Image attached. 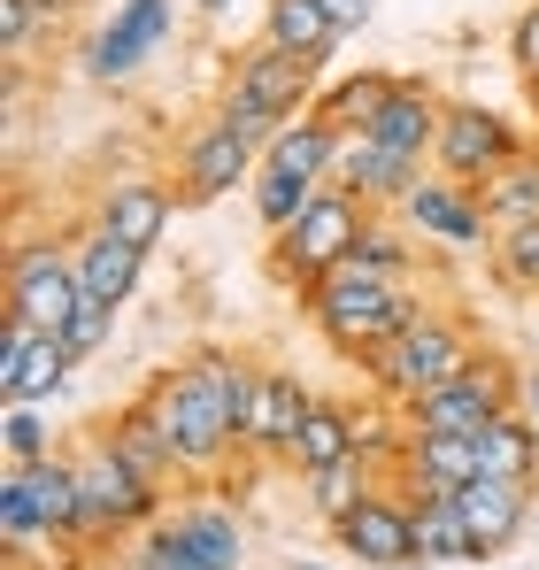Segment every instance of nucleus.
<instances>
[{"label":"nucleus","mask_w":539,"mask_h":570,"mask_svg":"<svg viewBox=\"0 0 539 570\" xmlns=\"http://www.w3.org/2000/svg\"><path fill=\"white\" fill-rule=\"evenodd\" d=\"M31 8H39V31H55V23L78 16V0H31Z\"/></svg>","instance_id":"a19ab883"},{"label":"nucleus","mask_w":539,"mask_h":570,"mask_svg":"<svg viewBox=\"0 0 539 570\" xmlns=\"http://www.w3.org/2000/svg\"><path fill=\"white\" fill-rule=\"evenodd\" d=\"M370 216H378L370 200H355V193H340V186H324L308 208H301V216H293V224H285V232H277V239H270V278L293 285V293H301V285H316L332 263H347V255L362 247Z\"/></svg>","instance_id":"39448f33"},{"label":"nucleus","mask_w":539,"mask_h":570,"mask_svg":"<svg viewBox=\"0 0 539 570\" xmlns=\"http://www.w3.org/2000/svg\"><path fill=\"white\" fill-rule=\"evenodd\" d=\"M424 170H432L424 155H401V147H378L370 131H347V139H340V163H332V186L370 200V208H401Z\"/></svg>","instance_id":"2eb2a0df"},{"label":"nucleus","mask_w":539,"mask_h":570,"mask_svg":"<svg viewBox=\"0 0 539 570\" xmlns=\"http://www.w3.org/2000/svg\"><path fill=\"white\" fill-rule=\"evenodd\" d=\"M108 332H116V301H92V293H86V301H78V316L62 324V347L86 363V355H100V347H108Z\"/></svg>","instance_id":"4c0bfd02"},{"label":"nucleus","mask_w":539,"mask_h":570,"mask_svg":"<svg viewBox=\"0 0 539 570\" xmlns=\"http://www.w3.org/2000/svg\"><path fill=\"white\" fill-rule=\"evenodd\" d=\"M370 8H378V0H324V16H332L340 31H362V23H370Z\"/></svg>","instance_id":"ea45409f"},{"label":"nucleus","mask_w":539,"mask_h":570,"mask_svg":"<svg viewBox=\"0 0 539 570\" xmlns=\"http://www.w3.org/2000/svg\"><path fill=\"white\" fill-rule=\"evenodd\" d=\"M39 409L47 401H0V455L8 463H47L55 455V424Z\"/></svg>","instance_id":"72a5a7b5"},{"label":"nucleus","mask_w":539,"mask_h":570,"mask_svg":"<svg viewBox=\"0 0 539 570\" xmlns=\"http://www.w3.org/2000/svg\"><path fill=\"white\" fill-rule=\"evenodd\" d=\"M340 124L301 108L293 124H277V139L263 147V170H285V178H308V186H332V163H340Z\"/></svg>","instance_id":"4be33fe9"},{"label":"nucleus","mask_w":539,"mask_h":570,"mask_svg":"<svg viewBox=\"0 0 539 570\" xmlns=\"http://www.w3.org/2000/svg\"><path fill=\"white\" fill-rule=\"evenodd\" d=\"M470 355H478V332H470L454 308L432 301L416 324H401V332L362 363V379H370V393H378L385 409H409V401H424L432 385H448Z\"/></svg>","instance_id":"7ed1b4c3"},{"label":"nucleus","mask_w":539,"mask_h":570,"mask_svg":"<svg viewBox=\"0 0 539 570\" xmlns=\"http://www.w3.org/2000/svg\"><path fill=\"white\" fill-rule=\"evenodd\" d=\"M255 178H263V147H255L247 131H232L224 116L193 124V139L178 147V200L185 208H208V200L255 186Z\"/></svg>","instance_id":"9d476101"},{"label":"nucleus","mask_w":539,"mask_h":570,"mask_svg":"<svg viewBox=\"0 0 539 570\" xmlns=\"http://www.w3.org/2000/svg\"><path fill=\"white\" fill-rule=\"evenodd\" d=\"M393 478H432V485H470L478 478V440L470 432H432V440H409L401 471Z\"/></svg>","instance_id":"c756f323"},{"label":"nucleus","mask_w":539,"mask_h":570,"mask_svg":"<svg viewBox=\"0 0 539 570\" xmlns=\"http://www.w3.org/2000/svg\"><path fill=\"white\" fill-rule=\"evenodd\" d=\"M178 208L185 200L163 178H147V170H116V178H100V193H92V224L116 232V239H131V247H147V255H155V239L170 232Z\"/></svg>","instance_id":"ddd939ff"},{"label":"nucleus","mask_w":539,"mask_h":570,"mask_svg":"<svg viewBox=\"0 0 539 570\" xmlns=\"http://www.w3.org/2000/svg\"><path fill=\"white\" fill-rule=\"evenodd\" d=\"M0 301H8V316H23V324H39V332H62V324L78 316V301H86L70 247H55V239H16L8 278H0Z\"/></svg>","instance_id":"6e6552de"},{"label":"nucleus","mask_w":539,"mask_h":570,"mask_svg":"<svg viewBox=\"0 0 539 570\" xmlns=\"http://www.w3.org/2000/svg\"><path fill=\"white\" fill-rule=\"evenodd\" d=\"M478 440V478H525L539 485V424L525 416V401L517 409H501L486 432H470Z\"/></svg>","instance_id":"b1692460"},{"label":"nucleus","mask_w":539,"mask_h":570,"mask_svg":"<svg viewBox=\"0 0 539 570\" xmlns=\"http://www.w3.org/2000/svg\"><path fill=\"white\" fill-rule=\"evenodd\" d=\"M347 455H362L355 448V409L308 401V416H301V432H293V448H285V471L308 478V471H324V463H347Z\"/></svg>","instance_id":"393cba45"},{"label":"nucleus","mask_w":539,"mask_h":570,"mask_svg":"<svg viewBox=\"0 0 539 570\" xmlns=\"http://www.w3.org/2000/svg\"><path fill=\"white\" fill-rule=\"evenodd\" d=\"M393 570H424V563H393Z\"/></svg>","instance_id":"c03bdc74"},{"label":"nucleus","mask_w":539,"mask_h":570,"mask_svg":"<svg viewBox=\"0 0 539 570\" xmlns=\"http://www.w3.org/2000/svg\"><path fill=\"white\" fill-rule=\"evenodd\" d=\"M139 393L155 401V416H163V432H170V448H178L185 478L232 471V455H239V424H232L224 385H216V371H208V347H193L185 363L155 371Z\"/></svg>","instance_id":"f03ea898"},{"label":"nucleus","mask_w":539,"mask_h":570,"mask_svg":"<svg viewBox=\"0 0 539 570\" xmlns=\"http://www.w3.org/2000/svg\"><path fill=\"white\" fill-rule=\"evenodd\" d=\"M70 455H78V478H86V556L92 548H116V540H139L155 517H170V493L147 485L100 432H86Z\"/></svg>","instance_id":"20e7f679"},{"label":"nucleus","mask_w":539,"mask_h":570,"mask_svg":"<svg viewBox=\"0 0 539 570\" xmlns=\"http://www.w3.org/2000/svg\"><path fill=\"white\" fill-rule=\"evenodd\" d=\"M409 509H416V563H478V540H470L454 493H440V501H409Z\"/></svg>","instance_id":"cd10ccee"},{"label":"nucleus","mask_w":539,"mask_h":570,"mask_svg":"<svg viewBox=\"0 0 539 570\" xmlns=\"http://www.w3.org/2000/svg\"><path fill=\"white\" fill-rule=\"evenodd\" d=\"M124 570H208L193 548H185V532L170 524V517H155L139 540H131V556H124Z\"/></svg>","instance_id":"e433bc0d"},{"label":"nucleus","mask_w":539,"mask_h":570,"mask_svg":"<svg viewBox=\"0 0 539 570\" xmlns=\"http://www.w3.org/2000/svg\"><path fill=\"white\" fill-rule=\"evenodd\" d=\"M70 263H78V285H86L92 301H131L139 278H147V247H131V239H116V232H100V224H78L70 232Z\"/></svg>","instance_id":"aec40b11"},{"label":"nucleus","mask_w":539,"mask_h":570,"mask_svg":"<svg viewBox=\"0 0 539 570\" xmlns=\"http://www.w3.org/2000/svg\"><path fill=\"white\" fill-rule=\"evenodd\" d=\"M440 116H448V100L432 94L424 78H401L393 100H385L362 131H370L378 147H401V155H424V163H432V147H440Z\"/></svg>","instance_id":"412c9836"},{"label":"nucleus","mask_w":539,"mask_h":570,"mask_svg":"<svg viewBox=\"0 0 539 570\" xmlns=\"http://www.w3.org/2000/svg\"><path fill=\"white\" fill-rule=\"evenodd\" d=\"M525 416L539 424V371H525Z\"/></svg>","instance_id":"79ce46f5"},{"label":"nucleus","mask_w":539,"mask_h":570,"mask_svg":"<svg viewBox=\"0 0 539 570\" xmlns=\"http://www.w3.org/2000/svg\"><path fill=\"white\" fill-rule=\"evenodd\" d=\"M393 216H401L424 247H448V255H493V239H501L493 216H486V193L462 186V178H440V170H424Z\"/></svg>","instance_id":"0eeeda50"},{"label":"nucleus","mask_w":539,"mask_h":570,"mask_svg":"<svg viewBox=\"0 0 539 570\" xmlns=\"http://www.w3.org/2000/svg\"><path fill=\"white\" fill-rule=\"evenodd\" d=\"M170 23H178V0H124V8H116V23L92 39V78H100V86L139 78V70H147V55L170 39Z\"/></svg>","instance_id":"dca6fc26"},{"label":"nucleus","mask_w":539,"mask_h":570,"mask_svg":"<svg viewBox=\"0 0 539 570\" xmlns=\"http://www.w3.org/2000/svg\"><path fill=\"white\" fill-rule=\"evenodd\" d=\"M509 62H517L525 86L539 78V0H532V8H517V23H509Z\"/></svg>","instance_id":"58836bf2"},{"label":"nucleus","mask_w":539,"mask_h":570,"mask_svg":"<svg viewBox=\"0 0 539 570\" xmlns=\"http://www.w3.org/2000/svg\"><path fill=\"white\" fill-rule=\"evenodd\" d=\"M263 39H277V47H293V55H308V62H332L340 55V23L324 16V0H270L263 16Z\"/></svg>","instance_id":"bb28decb"},{"label":"nucleus","mask_w":539,"mask_h":570,"mask_svg":"<svg viewBox=\"0 0 539 570\" xmlns=\"http://www.w3.org/2000/svg\"><path fill=\"white\" fill-rule=\"evenodd\" d=\"M0 540H8V556H23L31 540H47V517H39V493H31L23 463L0 471Z\"/></svg>","instance_id":"473e14b6"},{"label":"nucleus","mask_w":539,"mask_h":570,"mask_svg":"<svg viewBox=\"0 0 539 570\" xmlns=\"http://www.w3.org/2000/svg\"><path fill=\"white\" fill-rule=\"evenodd\" d=\"M493 285L517 301H539V224H517L493 239Z\"/></svg>","instance_id":"f704fd0d"},{"label":"nucleus","mask_w":539,"mask_h":570,"mask_svg":"<svg viewBox=\"0 0 539 570\" xmlns=\"http://www.w3.org/2000/svg\"><path fill=\"white\" fill-rule=\"evenodd\" d=\"M247 193H255V216H263V232L277 239V232H285V224H293V216H301V208H308V200H316L324 186H308V178H285V170H263V178H255Z\"/></svg>","instance_id":"c9c22d12"},{"label":"nucleus","mask_w":539,"mask_h":570,"mask_svg":"<svg viewBox=\"0 0 539 570\" xmlns=\"http://www.w3.org/2000/svg\"><path fill=\"white\" fill-rule=\"evenodd\" d=\"M23 471H31V493H39L47 540L86 556V478H78V455H70V448H55L47 463H23Z\"/></svg>","instance_id":"5701e85b"},{"label":"nucleus","mask_w":539,"mask_h":570,"mask_svg":"<svg viewBox=\"0 0 539 570\" xmlns=\"http://www.w3.org/2000/svg\"><path fill=\"white\" fill-rule=\"evenodd\" d=\"M517 155H525V139H517V124H509L501 108H486V100H448V116H440V147H432V170H440V178L486 186V178L509 170Z\"/></svg>","instance_id":"1a4fd4ad"},{"label":"nucleus","mask_w":539,"mask_h":570,"mask_svg":"<svg viewBox=\"0 0 539 570\" xmlns=\"http://www.w3.org/2000/svg\"><path fill=\"white\" fill-rule=\"evenodd\" d=\"M393 86H401L393 70H347L332 94H316V116H332L340 131H362V124H370V116L393 100Z\"/></svg>","instance_id":"2f4dec72"},{"label":"nucleus","mask_w":539,"mask_h":570,"mask_svg":"<svg viewBox=\"0 0 539 570\" xmlns=\"http://www.w3.org/2000/svg\"><path fill=\"white\" fill-rule=\"evenodd\" d=\"M340 556H355L362 570H393V563H416V509L401 501V485H378L362 509H347L332 524Z\"/></svg>","instance_id":"f8f14e48"},{"label":"nucleus","mask_w":539,"mask_h":570,"mask_svg":"<svg viewBox=\"0 0 539 570\" xmlns=\"http://www.w3.org/2000/svg\"><path fill=\"white\" fill-rule=\"evenodd\" d=\"M301 493H308V509L324 517V524H340L347 509H362L370 493H378V471L362 463V455H347V463H324V471L301 478Z\"/></svg>","instance_id":"7c9ffc66"},{"label":"nucleus","mask_w":539,"mask_h":570,"mask_svg":"<svg viewBox=\"0 0 539 570\" xmlns=\"http://www.w3.org/2000/svg\"><path fill=\"white\" fill-rule=\"evenodd\" d=\"M301 308L316 324V340L340 355V363H370L401 324H416L432 301L416 293V271H378V263H332L316 285H301Z\"/></svg>","instance_id":"f257e3e1"},{"label":"nucleus","mask_w":539,"mask_h":570,"mask_svg":"<svg viewBox=\"0 0 539 570\" xmlns=\"http://www.w3.org/2000/svg\"><path fill=\"white\" fill-rule=\"evenodd\" d=\"M532 108H539V78H532Z\"/></svg>","instance_id":"a18cd8bd"},{"label":"nucleus","mask_w":539,"mask_h":570,"mask_svg":"<svg viewBox=\"0 0 539 570\" xmlns=\"http://www.w3.org/2000/svg\"><path fill=\"white\" fill-rule=\"evenodd\" d=\"M486 216H493V232H517V224H539V147H525L509 170H493L486 178Z\"/></svg>","instance_id":"c85d7f7f"},{"label":"nucleus","mask_w":539,"mask_h":570,"mask_svg":"<svg viewBox=\"0 0 539 570\" xmlns=\"http://www.w3.org/2000/svg\"><path fill=\"white\" fill-rule=\"evenodd\" d=\"M92 432H100L131 471L147 478V485H163V493L185 485V463H178V448H170V432H163V416H155V401H147V393H131L124 409H108Z\"/></svg>","instance_id":"f3484780"},{"label":"nucleus","mask_w":539,"mask_h":570,"mask_svg":"<svg viewBox=\"0 0 539 570\" xmlns=\"http://www.w3.org/2000/svg\"><path fill=\"white\" fill-rule=\"evenodd\" d=\"M70 371H78V355L62 347V332H39L0 308V401H55Z\"/></svg>","instance_id":"9b49d317"},{"label":"nucleus","mask_w":539,"mask_h":570,"mask_svg":"<svg viewBox=\"0 0 539 570\" xmlns=\"http://www.w3.org/2000/svg\"><path fill=\"white\" fill-rule=\"evenodd\" d=\"M525 401V371L509 363V355H493V347H478L448 385H432L424 401H409L401 409V424H409V440H432V432H486L501 409H517Z\"/></svg>","instance_id":"423d86ee"},{"label":"nucleus","mask_w":539,"mask_h":570,"mask_svg":"<svg viewBox=\"0 0 539 570\" xmlns=\"http://www.w3.org/2000/svg\"><path fill=\"white\" fill-rule=\"evenodd\" d=\"M193 8H200V16H224V8H239V0H193Z\"/></svg>","instance_id":"37998d69"},{"label":"nucleus","mask_w":539,"mask_h":570,"mask_svg":"<svg viewBox=\"0 0 539 570\" xmlns=\"http://www.w3.org/2000/svg\"><path fill=\"white\" fill-rule=\"evenodd\" d=\"M170 524L185 532V548L208 570H239V556H247V532H239V517H232L224 501H178Z\"/></svg>","instance_id":"a878e982"},{"label":"nucleus","mask_w":539,"mask_h":570,"mask_svg":"<svg viewBox=\"0 0 539 570\" xmlns=\"http://www.w3.org/2000/svg\"><path fill=\"white\" fill-rule=\"evenodd\" d=\"M308 401H316V393L293 379V371H263V379H255V401H247V416H239V455H255V463H285V448H293Z\"/></svg>","instance_id":"a211bd4d"},{"label":"nucleus","mask_w":539,"mask_h":570,"mask_svg":"<svg viewBox=\"0 0 539 570\" xmlns=\"http://www.w3.org/2000/svg\"><path fill=\"white\" fill-rule=\"evenodd\" d=\"M532 493L525 478H470L454 501H462V524H470V540H478V563L486 556H509L517 540H525V524H532Z\"/></svg>","instance_id":"6ab92c4d"},{"label":"nucleus","mask_w":539,"mask_h":570,"mask_svg":"<svg viewBox=\"0 0 539 570\" xmlns=\"http://www.w3.org/2000/svg\"><path fill=\"white\" fill-rule=\"evenodd\" d=\"M316 78H324V62H308V55L277 47V39L239 47V62H232V94L263 100L270 116H301V108H316Z\"/></svg>","instance_id":"4468645a"}]
</instances>
